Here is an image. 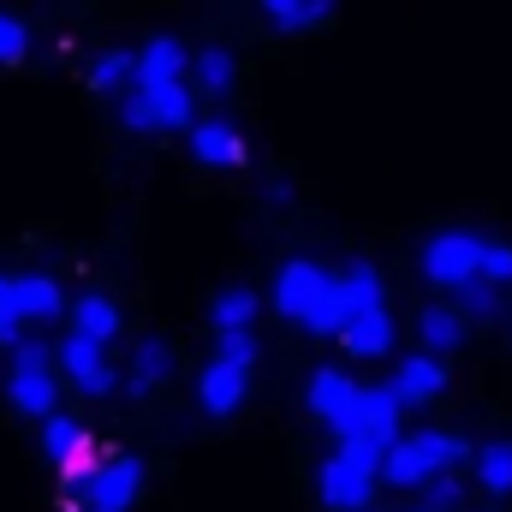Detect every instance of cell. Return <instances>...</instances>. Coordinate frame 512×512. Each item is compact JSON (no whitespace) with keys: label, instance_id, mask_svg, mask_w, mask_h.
Returning <instances> with one entry per match:
<instances>
[{"label":"cell","instance_id":"277c9868","mask_svg":"<svg viewBox=\"0 0 512 512\" xmlns=\"http://www.w3.org/2000/svg\"><path fill=\"white\" fill-rule=\"evenodd\" d=\"M120 126L126 131H185L191 126V90H185V78L131 84L126 96H120Z\"/></svg>","mask_w":512,"mask_h":512},{"label":"cell","instance_id":"83f0119b","mask_svg":"<svg viewBox=\"0 0 512 512\" xmlns=\"http://www.w3.org/2000/svg\"><path fill=\"white\" fill-rule=\"evenodd\" d=\"M459 501H465V489H459V483H453L447 471L423 483V512H453V507H459Z\"/></svg>","mask_w":512,"mask_h":512},{"label":"cell","instance_id":"7a4b0ae2","mask_svg":"<svg viewBox=\"0 0 512 512\" xmlns=\"http://www.w3.org/2000/svg\"><path fill=\"white\" fill-rule=\"evenodd\" d=\"M465 453H471V447H465L459 435H447V429H417V435H405V441H393V447H387L376 477H387L393 489H423L429 477L453 471Z\"/></svg>","mask_w":512,"mask_h":512},{"label":"cell","instance_id":"44dd1931","mask_svg":"<svg viewBox=\"0 0 512 512\" xmlns=\"http://www.w3.org/2000/svg\"><path fill=\"white\" fill-rule=\"evenodd\" d=\"M167 78H185V48L173 36H155L143 54H137V78L131 84H167Z\"/></svg>","mask_w":512,"mask_h":512},{"label":"cell","instance_id":"1f68e13d","mask_svg":"<svg viewBox=\"0 0 512 512\" xmlns=\"http://www.w3.org/2000/svg\"><path fill=\"white\" fill-rule=\"evenodd\" d=\"M221 358L251 364V370H256V328H245V334H221Z\"/></svg>","mask_w":512,"mask_h":512},{"label":"cell","instance_id":"7402d4cb","mask_svg":"<svg viewBox=\"0 0 512 512\" xmlns=\"http://www.w3.org/2000/svg\"><path fill=\"white\" fill-rule=\"evenodd\" d=\"M209 328L215 334H245V328H256V292L251 286H227L209 304Z\"/></svg>","mask_w":512,"mask_h":512},{"label":"cell","instance_id":"d6986e66","mask_svg":"<svg viewBox=\"0 0 512 512\" xmlns=\"http://www.w3.org/2000/svg\"><path fill=\"white\" fill-rule=\"evenodd\" d=\"M96 441H90V429L84 423H72V417H60V411H48L42 417V453L54 459V465H66V459H78V453H90Z\"/></svg>","mask_w":512,"mask_h":512},{"label":"cell","instance_id":"4dcf8cb0","mask_svg":"<svg viewBox=\"0 0 512 512\" xmlns=\"http://www.w3.org/2000/svg\"><path fill=\"white\" fill-rule=\"evenodd\" d=\"M18 304H12V274H0V346H12L18 340Z\"/></svg>","mask_w":512,"mask_h":512},{"label":"cell","instance_id":"d4e9b609","mask_svg":"<svg viewBox=\"0 0 512 512\" xmlns=\"http://www.w3.org/2000/svg\"><path fill=\"white\" fill-rule=\"evenodd\" d=\"M453 298H459V316H471V322H495L501 316V286L495 280H465V286H453Z\"/></svg>","mask_w":512,"mask_h":512},{"label":"cell","instance_id":"6da1fadb","mask_svg":"<svg viewBox=\"0 0 512 512\" xmlns=\"http://www.w3.org/2000/svg\"><path fill=\"white\" fill-rule=\"evenodd\" d=\"M274 310H280L286 322H298L304 334L334 340V334H340V280H334L322 262L292 256V262L280 268V280H274Z\"/></svg>","mask_w":512,"mask_h":512},{"label":"cell","instance_id":"9a60e30c","mask_svg":"<svg viewBox=\"0 0 512 512\" xmlns=\"http://www.w3.org/2000/svg\"><path fill=\"white\" fill-rule=\"evenodd\" d=\"M191 155L203 167H245V137L221 120H209V126H191Z\"/></svg>","mask_w":512,"mask_h":512},{"label":"cell","instance_id":"8fae6325","mask_svg":"<svg viewBox=\"0 0 512 512\" xmlns=\"http://www.w3.org/2000/svg\"><path fill=\"white\" fill-rule=\"evenodd\" d=\"M352 358H382L387 346H393V316H387V304H370V310H352L346 322H340V334H334Z\"/></svg>","mask_w":512,"mask_h":512},{"label":"cell","instance_id":"f546056e","mask_svg":"<svg viewBox=\"0 0 512 512\" xmlns=\"http://www.w3.org/2000/svg\"><path fill=\"white\" fill-rule=\"evenodd\" d=\"M483 280H495V286H512V251L507 245H483V268H477Z\"/></svg>","mask_w":512,"mask_h":512},{"label":"cell","instance_id":"8992f818","mask_svg":"<svg viewBox=\"0 0 512 512\" xmlns=\"http://www.w3.org/2000/svg\"><path fill=\"white\" fill-rule=\"evenodd\" d=\"M483 233H435L429 245H423V280L429 286H465V280H477V268H483Z\"/></svg>","mask_w":512,"mask_h":512},{"label":"cell","instance_id":"5b68a950","mask_svg":"<svg viewBox=\"0 0 512 512\" xmlns=\"http://www.w3.org/2000/svg\"><path fill=\"white\" fill-rule=\"evenodd\" d=\"M6 393L24 417H48L60 405V382H54V358L48 346L36 340H12V376H6Z\"/></svg>","mask_w":512,"mask_h":512},{"label":"cell","instance_id":"484cf974","mask_svg":"<svg viewBox=\"0 0 512 512\" xmlns=\"http://www.w3.org/2000/svg\"><path fill=\"white\" fill-rule=\"evenodd\" d=\"M477 477L489 495H512V441H489L477 453Z\"/></svg>","mask_w":512,"mask_h":512},{"label":"cell","instance_id":"4316f807","mask_svg":"<svg viewBox=\"0 0 512 512\" xmlns=\"http://www.w3.org/2000/svg\"><path fill=\"white\" fill-rule=\"evenodd\" d=\"M233 78H239V66H233V54H227V48H203V54H197V84H203L209 96L233 90Z\"/></svg>","mask_w":512,"mask_h":512},{"label":"cell","instance_id":"7c38bea8","mask_svg":"<svg viewBox=\"0 0 512 512\" xmlns=\"http://www.w3.org/2000/svg\"><path fill=\"white\" fill-rule=\"evenodd\" d=\"M441 387H447V364L423 352V358H399V370H393L387 393H393L399 405H429Z\"/></svg>","mask_w":512,"mask_h":512},{"label":"cell","instance_id":"cb8c5ba5","mask_svg":"<svg viewBox=\"0 0 512 512\" xmlns=\"http://www.w3.org/2000/svg\"><path fill=\"white\" fill-rule=\"evenodd\" d=\"M131 78H137V54L108 48V54H96V60H90V90H102V96H126Z\"/></svg>","mask_w":512,"mask_h":512},{"label":"cell","instance_id":"d6a6232c","mask_svg":"<svg viewBox=\"0 0 512 512\" xmlns=\"http://www.w3.org/2000/svg\"><path fill=\"white\" fill-rule=\"evenodd\" d=\"M417 512H423V507H417Z\"/></svg>","mask_w":512,"mask_h":512},{"label":"cell","instance_id":"ac0fdd59","mask_svg":"<svg viewBox=\"0 0 512 512\" xmlns=\"http://www.w3.org/2000/svg\"><path fill=\"white\" fill-rule=\"evenodd\" d=\"M167 376H173V352H167L161 340H137L131 370H126V393H155Z\"/></svg>","mask_w":512,"mask_h":512},{"label":"cell","instance_id":"603a6c76","mask_svg":"<svg viewBox=\"0 0 512 512\" xmlns=\"http://www.w3.org/2000/svg\"><path fill=\"white\" fill-rule=\"evenodd\" d=\"M256 6H262V18L274 30H310V24H322L334 12V0H256Z\"/></svg>","mask_w":512,"mask_h":512},{"label":"cell","instance_id":"ba28073f","mask_svg":"<svg viewBox=\"0 0 512 512\" xmlns=\"http://www.w3.org/2000/svg\"><path fill=\"white\" fill-rule=\"evenodd\" d=\"M316 489H322V501H328L334 512H364L370 495H376V471L358 465V459H346V453H334V459L322 465Z\"/></svg>","mask_w":512,"mask_h":512},{"label":"cell","instance_id":"2e32d148","mask_svg":"<svg viewBox=\"0 0 512 512\" xmlns=\"http://www.w3.org/2000/svg\"><path fill=\"white\" fill-rule=\"evenodd\" d=\"M72 334H84V340L108 346V340L120 334V310H114V298H102V292H84V298L72 304Z\"/></svg>","mask_w":512,"mask_h":512},{"label":"cell","instance_id":"52a82bcc","mask_svg":"<svg viewBox=\"0 0 512 512\" xmlns=\"http://www.w3.org/2000/svg\"><path fill=\"white\" fill-rule=\"evenodd\" d=\"M399 399L387 393V387H358V399H352V411L340 417V441H376V447H393L399 441Z\"/></svg>","mask_w":512,"mask_h":512},{"label":"cell","instance_id":"9c48e42d","mask_svg":"<svg viewBox=\"0 0 512 512\" xmlns=\"http://www.w3.org/2000/svg\"><path fill=\"white\" fill-rule=\"evenodd\" d=\"M60 370L72 376V387H84L90 399H108V393H114L108 346H96V340H84V334H66V346H60Z\"/></svg>","mask_w":512,"mask_h":512},{"label":"cell","instance_id":"e0dca14e","mask_svg":"<svg viewBox=\"0 0 512 512\" xmlns=\"http://www.w3.org/2000/svg\"><path fill=\"white\" fill-rule=\"evenodd\" d=\"M417 340H423V352H429V358H447V352H459V340H465V316H459V310L429 304V310L417 316Z\"/></svg>","mask_w":512,"mask_h":512},{"label":"cell","instance_id":"3957f363","mask_svg":"<svg viewBox=\"0 0 512 512\" xmlns=\"http://www.w3.org/2000/svg\"><path fill=\"white\" fill-rule=\"evenodd\" d=\"M137 489H143V459L114 453V459H102L78 489H66V495H60V507H66V512H131Z\"/></svg>","mask_w":512,"mask_h":512},{"label":"cell","instance_id":"4fadbf2b","mask_svg":"<svg viewBox=\"0 0 512 512\" xmlns=\"http://www.w3.org/2000/svg\"><path fill=\"white\" fill-rule=\"evenodd\" d=\"M352 399H358V382L340 376V370H316V376H310V393H304L310 417H322L328 429H340V417L352 411Z\"/></svg>","mask_w":512,"mask_h":512},{"label":"cell","instance_id":"30bf717a","mask_svg":"<svg viewBox=\"0 0 512 512\" xmlns=\"http://www.w3.org/2000/svg\"><path fill=\"white\" fill-rule=\"evenodd\" d=\"M245 393H251V364H233V358H215L197 382V399L209 417H233L245 405Z\"/></svg>","mask_w":512,"mask_h":512},{"label":"cell","instance_id":"f1b7e54d","mask_svg":"<svg viewBox=\"0 0 512 512\" xmlns=\"http://www.w3.org/2000/svg\"><path fill=\"white\" fill-rule=\"evenodd\" d=\"M24 54H30V30H24L18 18L0 12V66H18Z\"/></svg>","mask_w":512,"mask_h":512},{"label":"cell","instance_id":"5bb4252c","mask_svg":"<svg viewBox=\"0 0 512 512\" xmlns=\"http://www.w3.org/2000/svg\"><path fill=\"white\" fill-rule=\"evenodd\" d=\"M12 304H18L24 322H54L66 310V292L48 274H12Z\"/></svg>","mask_w":512,"mask_h":512},{"label":"cell","instance_id":"ffe728a7","mask_svg":"<svg viewBox=\"0 0 512 512\" xmlns=\"http://www.w3.org/2000/svg\"><path fill=\"white\" fill-rule=\"evenodd\" d=\"M340 280V322L352 316V310H370V304H387L382 298V274H376V262H352L346 274H334Z\"/></svg>","mask_w":512,"mask_h":512}]
</instances>
